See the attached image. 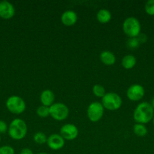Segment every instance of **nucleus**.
<instances>
[{"instance_id": "f257e3e1", "label": "nucleus", "mask_w": 154, "mask_h": 154, "mask_svg": "<svg viewBox=\"0 0 154 154\" xmlns=\"http://www.w3.org/2000/svg\"><path fill=\"white\" fill-rule=\"evenodd\" d=\"M154 117V110L149 102H143L136 106L133 113V118L136 123L146 124L152 120Z\"/></svg>"}, {"instance_id": "f03ea898", "label": "nucleus", "mask_w": 154, "mask_h": 154, "mask_svg": "<svg viewBox=\"0 0 154 154\" xmlns=\"http://www.w3.org/2000/svg\"><path fill=\"white\" fill-rule=\"evenodd\" d=\"M28 131L27 125L23 119L15 118L8 126V133L11 138L15 141H20L26 137Z\"/></svg>"}, {"instance_id": "7ed1b4c3", "label": "nucleus", "mask_w": 154, "mask_h": 154, "mask_svg": "<svg viewBox=\"0 0 154 154\" xmlns=\"http://www.w3.org/2000/svg\"><path fill=\"white\" fill-rule=\"evenodd\" d=\"M122 30L128 38H137L140 34L141 30L140 21L134 17H128L122 23Z\"/></svg>"}, {"instance_id": "20e7f679", "label": "nucleus", "mask_w": 154, "mask_h": 154, "mask_svg": "<svg viewBox=\"0 0 154 154\" xmlns=\"http://www.w3.org/2000/svg\"><path fill=\"white\" fill-rule=\"evenodd\" d=\"M101 104L104 109L110 111H117L122 106V99L118 93L110 92L106 93L101 99Z\"/></svg>"}, {"instance_id": "39448f33", "label": "nucleus", "mask_w": 154, "mask_h": 154, "mask_svg": "<svg viewBox=\"0 0 154 154\" xmlns=\"http://www.w3.org/2000/svg\"><path fill=\"white\" fill-rule=\"evenodd\" d=\"M8 111L14 114H21L26 110V102L21 96H11L5 102Z\"/></svg>"}, {"instance_id": "423d86ee", "label": "nucleus", "mask_w": 154, "mask_h": 154, "mask_svg": "<svg viewBox=\"0 0 154 154\" xmlns=\"http://www.w3.org/2000/svg\"><path fill=\"white\" fill-rule=\"evenodd\" d=\"M50 117L56 121H63L68 117L69 114V108L62 102H54L49 107Z\"/></svg>"}, {"instance_id": "0eeeda50", "label": "nucleus", "mask_w": 154, "mask_h": 154, "mask_svg": "<svg viewBox=\"0 0 154 154\" xmlns=\"http://www.w3.org/2000/svg\"><path fill=\"white\" fill-rule=\"evenodd\" d=\"M104 114V108L100 102H92L88 106L87 117L92 123L100 121Z\"/></svg>"}, {"instance_id": "6e6552de", "label": "nucleus", "mask_w": 154, "mask_h": 154, "mask_svg": "<svg viewBox=\"0 0 154 154\" xmlns=\"http://www.w3.org/2000/svg\"><path fill=\"white\" fill-rule=\"evenodd\" d=\"M145 95V90L143 86L134 84L130 86L126 91L127 98L131 102H138L143 99Z\"/></svg>"}, {"instance_id": "1a4fd4ad", "label": "nucleus", "mask_w": 154, "mask_h": 154, "mask_svg": "<svg viewBox=\"0 0 154 154\" xmlns=\"http://www.w3.org/2000/svg\"><path fill=\"white\" fill-rule=\"evenodd\" d=\"M60 135L65 141H72L78 137L79 129L72 123H66L60 128Z\"/></svg>"}, {"instance_id": "9d476101", "label": "nucleus", "mask_w": 154, "mask_h": 154, "mask_svg": "<svg viewBox=\"0 0 154 154\" xmlns=\"http://www.w3.org/2000/svg\"><path fill=\"white\" fill-rule=\"evenodd\" d=\"M15 8L8 1L0 2V17L3 20H10L14 16Z\"/></svg>"}, {"instance_id": "9b49d317", "label": "nucleus", "mask_w": 154, "mask_h": 154, "mask_svg": "<svg viewBox=\"0 0 154 154\" xmlns=\"http://www.w3.org/2000/svg\"><path fill=\"white\" fill-rule=\"evenodd\" d=\"M46 144L51 150H59L64 147L65 140L60 134H51L48 137Z\"/></svg>"}, {"instance_id": "f8f14e48", "label": "nucleus", "mask_w": 154, "mask_h": 154, "mask_svg": "<svg viewBox=\"0 0 154 154\" xmlns=\"http://www.w3.org/2000/svg\"><path fill=\"white\" fill-rule=\"evenodd\" d=\"M78 20L77 14L72 10H66L62 14L60 17V21L62 24L66 26H72L75 25Z\"/></svg>"}, {"instance_id": "ddd939ff", "label": "nucleus", "mask_w": 154, "mask_h": 154, "mask_svg": "<svg viewBox=\"0 0 154 154\" xmlns=\"http://www.w3.org/2000/svg\"><path fill=\"white\" fill-rule=\"evenodd\" d=\"M39 99L42 105L50 107L54 103L55 96H54V93L51 90H44L41 93Z\"/></svg>"}, {"instance_id": "4468645a", "label": "nucleus", "mask_w": 154, "mask_h": 154, "mask_svg": "<svg viewBox=\"0 0 154 154\" xmlns=\"http://www.w3.org/2000/svg\"><path fill=\"white\" fill-rule=\"evenodd\" d=\"M100 60L104 65L107 66H113L116 63V57L113 52L110 51H104L100 54Z\"/></svg>"}, {"instance_id": "2eb2a0df", "label": "nucleus", "mask_w": 154, "mask_h": 154, "mask_svg": "<svg viewBox=\"0 0 154 154\" xmlns=\"http://www.w3.org/2000/svg\"><path fill=\"white\" fill-rule=\"evenodd\" d=\"M97 20L99 23L102 24H106L110 22L112 19V14L110 11L107 9H100L96 15Z\"/></svg>"}, {"instance_id": "dca6fc26", "label": "nucleus", "mask_w": 154, "mask_h": 154, "mask_svg": "<svg viewBox=\"0 0 154 154\" xmlns=\"http://www.w3.org/2000/svg\"><path fill=\"white\" fill-rule=\"evenodd\" d=\"M137 59L131 54L124 56L122 59V66L125 69H131L136 66Z\"/></svg>"}, {"instance_id": "f3484780", "label": "nucleus", "mask_w": 154, "mask_h": 154, "mask_svg": "<svg viewBox=\"0 0 154 154\" xmlns=\"http://www.w3.org/2000/svg\"><path fill=\"white\" fill-rule=\"evenodd\" d=\"M133 132L137 136L144 137L147 134L148 130L144 124L141 123H135L133 126Z\"/></svg>"}, {"instance_id": "a211bd4d", "label": "nucleus", "mask_w": 154, "mask_h": 154, "mask_svg": "<svg viewBox=\"0 0 154 154\" xmlns=\"http://www.w3.org/2000/svg\"><path fill=\"white\" fill-rule=\"evenodd\" d=\"M47 139H48V137L42 132H37L33 135V141L37 144L42 145V144H46Z\"/></svg>"}, {"instance_id": "6ab92c4d", "label": "nucleus", "mask_w": 154, "mask_h": 154, "mask_svg": "<svg viewBox=\"0 0 154 154\" xmlns=\"http://www.w3.org/2000/svg\"><path fill=\"white\" fill-rule=\"evenodd\" d=\"M92 93L95 95L96 97L101 98L102 99L106 94V90L103 86L100 85V84H95L92 87Z\"/></svg>"}, {"instance_id": "aec40b11", "label": "nucleus", "mask_w": 154, "mask_h": 154, "mask_svg": "<svg viewBox=\"0 0 154 154\" xmlns=\"http://www.w3.org/2000/svg\"><path fill=\"white\" fill-rule=\"evenodd\" d=\"M36 114L39 117L42 118H45L50 116V110L49 107L45 106V105H40L36 109Z\"/></svg>"}, {"instance_id": "412c9836", "label": "nucleus", "mask_w": 154, "mask_h": 154, "mask_svg": "<svg viewBox=\"0 0 154 154\" xmlns=\"http://www.w3.org/2000/svg\"><path fill=\"white\" fill-rule=\"evenodd\" d=\"M145 12L149 16H154V0H148L144 5Z\"/></svg>"}, {"instance_id": "4be33fe9", "label": "nucleus", "mask_w": 154, "mask_h": 154, "mask_svg": "<svg viewBox=\"0 0 154 154\" xmlns=\"http://www.w3.org/2000/svg\"><path fill=\"white\" fill-rule=\"evenodd\" d=\"M140 44L137 38H128V42H127V47L129 49H137L140 46Z\"/></svg>"}, {"instance_id": "5701e85b", "label": "nucleus", "mask_w": 154, "mask_h": 154, "mask_svg": "<svg viewBox=\"0 0 154 154\" xmlns=\"http://www.w3.org/2000/svg\"><path fill=\"white\" fill-rule=\"evenodd\" d=\"M14 149L9 145H4L0 147V154H14Z\"/></svg>"}, {"instance_id": "b1692460", "label": "nucleus", "mask_w": 154, "mask_h": 154, "mask_svg": "<svg viewBox=\"0 0 154 154\" xmlns=\"http://www.w3.org/2000/svg\"><path fill=\"white\" fill-rule=\"evenodd\" d=\"M8 126L4 120H0V135L1 134H5L8 132Z\"/></svg>"}, {"instance_id": "393cba45", "label": "nucleus", "mask_w": 154, "mask_h": 154, "mask_svg": "<svg viewBox=\"0 0 154 154\" xmlns=\"http://www.w3.org/2000/svg\"><path fill=\"white\" fill-rule=\"evenodd\" d=\"M137 38V39H138L140 44L145 43V42L147 41V37H146V35L145 34H141V33H140V34L139 35Z\"/></svg>"}, {"instance_id": "a878e982", "label": "nucleus", "mask_w": 154, "mask_h": 154, "mask_svg": "<svg viewBox=\"0 0 154 154\" xmlns=\"http://www.w3.org/2000/svg\"><path fill=\"white\" fill-rule=\"evenodd\" d=\"M20 154H34L33 150L30 148H24L21 150Z\"/></svg>"}, {"instance_id": "bb28decb", "label": "nucleus", "mask_w": 154, "mask_h": 154, "mask_svg": "<svg viewBox=\"0 0 154 154\" xmlns=\"http://www.w3.org/2000/svg\"><path fill=\"white\" fill-rule=\"evenodd\" d=\"M149 104H150L151 106H152V108H153V110H154V97L152 98V99H151V101H150V102H149Z\"/></svg>"}, {"instance_id": "cd10ccee", "label": "nucleus", "mask_w": 154, "mask_h": 154, "mask_svg": "<svg viewBox=\"0 0 154 154\" xmlns=\"http://www.w3.org/2000/svg\"><path fill=\"white\" fill-rule=\"evenodd\" d=\"M36 154H48L46 153H36Z\"/></svg>"}, {"instance_id": "c85d7f7f", "label": "nucleus", "mask_w": 154, "mask_h": 154, "mask_svg": "<svg viewBox=\"0 0 154 154\" xmlns=\"http://www.w3.org/2000/svg\"><path fill=\"white\" fill-rule=\"evenodd\" d=\"M152 123H153V126H154V117H153V119H152Z\"/></svg>"}, {"instance_id": "c756f323", "label": "nucleus", "mask_w": 154, "mask_h": 154, "mask_svg": "<svg viewBox=\"0 0 154 154\" xmlns=\"http://www.w3.org/2000/svg\"><path fill=\"white\" fill-rule=\"evenodd\" d=\"M0 141H1V135H0Z\"/></svg>"}]
</instances>
